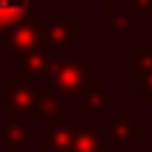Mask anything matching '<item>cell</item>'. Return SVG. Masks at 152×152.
I'll list each match as a JSON object with an SVG mask.
<instances>
[{
  "label": "cell",
  "instance_id": "obj_1",
  "mask_svg": "<svg viewBox=\"0 0 152 152\" xmlns=\"http://www.w3.org/2000/svg\"><path fill=\"white\" fill-rule=\"evenodd\" d=\"M93 59L90 56H59L51 68L48 82L62 96H82L93 85Z\"/></svg>",
  "mask_w": 152,
  "mask_h": 152
},
{
  "label": "cell",
  "instance_id": "obj_2",
  "mask_svg": "<svg viewBox=\"0 0 152 152\" xmlns=\"http://www.w3.org/2000/svg\"><path fill=\"white\" fill-rule=\"evenodd\" d=\"M37 93H39V87L23 71H17L14 79H9L3 85V99H6L3 115H6V121H17V118H26V115L31 118L34 104H37Z\"/></svg>",
  "mask_w": 152,
  "mask_h": 152
},
{
  "label": "cell",
  "instance_id": "obj_3",
  "mask_svg": "<svg viewBox=\"0 0 152 152\" xmlns=\"http://www.w3.org/2000/svg\"><path fill=\"white\" fill-rule=\"evenodd\" d=\"M121 107L118 96L107 93V85L104 82H93L85 93H82V121L96 130H107V110Z\"/></svg>",
  "mask_w": 152,
  "mask_h": 152
},
{
  "label": "cell",
  "instance_id": "obj_4",
  "mask_svg": "<svg viewBox=\"0 0 152 152\" xmlns=\"http://www.w3.org/2000/svg\"><path fill=\"white\" fill-rule=\"evenodd\" d=\"M82 39V23L76 17H59V20H48L42 26V45L54 54V59L68 56L65 51Z\"/></svg>",
  "mask_w": 152,
  "mask_h": 152
},
{
  "label": "cell",
  "instance_id": "obj_5",
  "mask_svg": "<svg viewBox=\"0 0 152 152\" xmlns=\"http://www.w3.org/2000/svg\"><path fill=\"white\" fill-rule=\"evenodd\" d=\"M39 20H42V14L17 23V26L3 37L0 45H3L11 56H20V59L26 54H31V51H37L39 45H42V26H39Z\"/></svg>",
  "mask_w": 152,
  "mask_h": 152
},
{
  "label": "cell",
  "instance_id": "obj_6",
  "mask_svg": "<svg viewBox=\"0 0 152 152\" xmlns=\"http://www.w3.org/2000/svg\"><path fill=\"white\" fill-rule=\"evenodd\" d=\"M73 135L76 124L68 121V115L42 121V152H71Z\"/></svg>",
  "mask_w": 152,
  "mask_h": 152
},
{
  "label": "cell",
  "instance_id": "obj_7",
  "mask_svg": "<svg viewBox=\"0 0 152 152\" xmlns=\"http://www.w3.org/2000/svg\"><path fill=\"white\" fill-rule=\"evenodd\" d=\"M107 141L110 144H121V147H130L132 135L144 132V121H138L132 115L130 107H115V118L107 124Z\"/></svg>",
  "mask_w": 152,
  "mask_h": 152
},
{
  "label": "cell",
  "instance_id": "obj_8",
  "mask_svg": "<svg viewBox=\"0 0 152 152\" xmlns=\"http://www.w3.org/2000/svg\"><path fill=\"white\" fill-rule=\"evenodd\" d=\"M39 14H42V9L31 0H0V42L17 23L28 20V17H39Z\"/></svg>",
  "mask_w": 152,
  "mask_h": 152
},
{
  "label": "cell",
  "instance_id": "obj_9",
  "mask_svg": "<svg viewBox=\"0 0 152 152\" xmlns=\"http://www.w3.org/2000/svg\"><path fill=\"white\" fill-rule=\"evenodd\" d=\"M62 115H68L65 113V96H62L51 82H42V85H39V93H37V104H34L31 118L48 121V118H62Z\"/></svg>",
  "mask_w": 152,
  "mask_h": 152
},
{
  "label": "cell",
  "instance_id": "obj_10",
  "mask_svg": "<svg viewBox=\"0 0 152 152\" xmlns=\"http://www.w3.org/2000/svg\"><path fill=\"white\" fill-rule=\"evenodd\" d=\"M54 54H51L45 45H39L37 51H31V54H26L20 59V71L28 76L31 82H39L45 79V76H51V68H54Z\"/></svg>",
  "mask_w": 152,
  "mask_h": 152
},
{
  "label": "cell",
  "instance_id": "obj_11",
  "mask_svg": "<svg viewBox=\"0 0 152 152\" xmlns=\"http://www.w3.org/2000/svg\"><path fill=\"white\" fill-rule=\"evenodd\" d=\"M104 138L96 127L90 124H79L76 127V135H73V144H71V152H104Z\"/></svg>",
  "mask_w": 152,
  "mask_h": 152
},
{
  "label": "cell",
  "instance_id": "obj_12",
  "mask_svg": "<svg viewBox=\"0 0 152 152\" xmlns=\"http://www.w3.org/2000/svg\"><path fill=\"white\" fill-rule=\"evenodd\" d=\"M107 6H121L130 20H152V0H124V3H107Z\"/></svg>",
  "mask_w": 152,
  "mask_h": 152
},
{
  "label": "cell",
  "instance_id": "obj_13",
  "mask_svg": "<svg viewBox=\"0 0 152 152\" xmlns=\"http://www.w3.org/2000/svg\"><path fill=\"white\" fill-rule=\"evenodd\" d=\"M6 144H11V147H28V127L23 124L20 118L17 121H6Z\"/></svg>",
  "mask_w": 152,
  "mask_h": 152
},
{
  "label": "cell",
  "instance_id": "obj_14",
  "mask_svg": "<svg viewBox=\"0 0 152 152\" xmlns=\"http://www.w3.org/2000/svg\"><path fill=\"white\" fill-rule=\"evenodd\" d=\"M130 54H132V71L152 68V45L138 42V45H132V48H130Z\"/></svg>",
  "mask_w": 152,
  "mask_h": 152
},
{
  "label": "cell",
  "instance_id": "obj_15",
  "mask_svg": "<svg viewBox=\"0 0 152 152\" xmlns=\"http://www.w3.org/2000/svg\"><path fill=\"white\" fill-rule=\"evenodd\" d=\"M107 3H124V0H107Z\"/></svg>",
  "mask_w": 152,
  "mask_h": 152
}]
</instances>
